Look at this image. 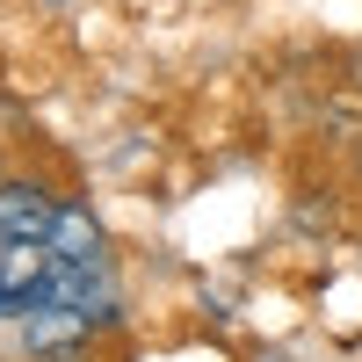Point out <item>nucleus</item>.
Returning <instances> with one entry per match:
<instances>
[{
	"instance_id": "nucleus-1",
	"label": "nucleus",
	"mask_w": 362,
	"mask_h": 362,
	"mask_svg": "<svg viewBox=\"0 0 362 362\" xmlns=\"http://www.w3.org/2000/svg\"><path fill=\"white\" fill-rule=\"evenodd\" d=\"M58 196L51 181L37 174H0V239L8 247H51V225H58Z\"/></svg>"
},
{
	"instance_id": "nucleus-2",
	"label": "nucleus",
	"mask_w": 362,
	"mask_h": 362,
	"mask_svg": "<svg viewBox=\"0 0 362 362\" xmlns=\"http://www.w3.org/2000/svg\"><path fill=\"white\" fill-rule=\"evenodd\" d=\"M51 254H58V261H102V218H95V210H87L80 196H66V203H58Z\"/></svg>"
},
{
	"instance_id": "nucleus-3",
	"label": "nucleus",
	"mask_w": 362,
	"mask_h": 362,
	"mask_svg": "<svg viewBox=\"0 0 362 362\" xmlns=\"http://www.w3.org/2000/svg\"><path fill=\"white\" fill-rule=\"evenodd\" d=\"M29 362H102V348L80 341V348H44V355H29Z\"/></svg>"
},
{
	"instance_id": "nucleus-4",
	"label": "nucleus",
	"mask_w": 362,
	"mask_h": 362,
	"mask_svg": "<svg viewBox=\"0 0 362 362\" xmlns=\"http://www.w3.org/2000/svg\"><path fill=\"white\" fill-rule=\"evenodd\" d=\"M355 167H362V145H355Z\"/></svg>"
},
{
	"instance_id": "nucleus-5",
	"label": "nucleus",
	"mask_w": 362,
	"mask_h": 362,
	"mask_svg": "<svg viewBox=\"0 0 362 362\" xmlns=\"http://www.w3.org/2000/svg\"><path fill=\"white\" fill-rule=\"evenodd\" d=\"M0 247H8V239H0Z\"/></svg>"
}]
</instances>
